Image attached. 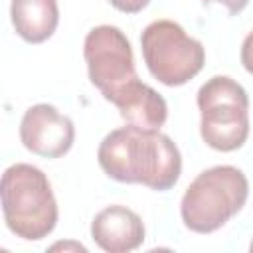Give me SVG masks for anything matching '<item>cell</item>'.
<instances>
[{
	"label": "cell",
	"mask_w": 253,
	"mask_h": 253,
	"mask_svg": "<svg viewBox=\"0 0 253 253\" xmlns=\"http://www.w3.org/2000/svg\"><path fill=\"white\" fill-rule=\"evenodd\" d=\"M93 241L107 253H128L142 245L144 223L125 206H109L91 221Z\"/></svg>",
	"instance_id": "8"
},
{
	"label": "cell",
	"mask_w": 253,
	"mask_h": 253,
	"mask_svg": "<svg viewBox=\"0 0 253 253\" xmlns=\"http://www.w3.org/2000/svg\"><path fill=\"white\" fill-rule=\"evenodd\" d=\"M200 109V134L204 142L221 152L243 146L249 134V99L245 89L227 75L208 79L196 97Z\"/></svg>",
	"instance_id": "4"
},
{
	"label": "cell",
	"mask_w": 253,
	"mask_h": 253,
	"mask_svg": "<svg viewBox=\"0 0 253 253\" xmlns=\"http://www.w3.org/2000/svg\"><path fill=\"white\" fill-rule=\"evenodd\" d=\"M249 196V182L235 166H213L200 172L186 188L180 215L188 229L211 233L241 211Z\"/></svg>",
	"instance_id": "3"
},
{
	"label": "cell",
	"mask_w": 253,
	"mask_h": 253,
	"mask_svg": "<svg viewBox=\"0 0 253 253\" xmlns=\"http://www.w3.org/2000/svg\"><path fill=\"white\" fill-rule=\"evenodd\" d=\"M10 18L16 34L28 43H42L59 24L57 0H12Z\"/></svg>",
	"instance_id": "10"
},
{
	"label": "cell",
	"mask_w": 253,
	"mask_h": 253,
	"mask_svg": "<svg viewBox=\"0 0 253 253\" xmlns=\"http://www.w3.org/2000/svg\"><path fill=\"white\" fill-rule=\"evenodd\" d=\"M22 144L43 158H59L69 152L75 140V126L69 117L53 105L38 103L30 107L20 123Z\"/></svg>",
	"instance_id": "7"
},
{
	"label": "cell",
	"mask_w": 253,
	"mask_h": 253,
	"mask_svg": "<svg viewBox=\"0 0 253 253\" xmlns=\"http://www.w3.org/2000/svg\"><path fill=\"white\" fill-rule=\"evenodd\" d=\"M140 47L152 77L168 87L188 83L206 63L202 42L190 38L184 28L172 20L150 22L140 36Z\"/></svg>",
	"instance_id": "5"
},
{
	"label": "cell",
	"mask_w": 253,
	"mask_h": 253,
	"mask_svg": "<svg viewBox=\"0 0 253 253\" xmlns=\"http://www.w3.org/2000/svg\"><path fill=\"white\" fill-rule=\"evenodd\" d=\"M83 57L91 83L111 101L121 89L136 79L130 42L117 26H97L83 42Z\"/></svg>",
	"instance_id": "6"
},
{
	"label": "cell",
	"mask_w": 253,
	"mask_h": 253,
	"mask_svg": "<svg viewBox=\"0 0 253 253\" xmlns=\"http://www.w3.org/2000/svg\"><path fill=\"white\" fill-rule=\"evenodd\" d=\"M202 2L204 4H221L227 8L229 14H239L249 4V0H202Z\"/></svg>",
	"instance_id": "12"
},
{
	"label": "cell",
	"mask_w": 253,
	"mask_h": 253,
	"mask_svg": "<svg viewBox=\"0 0 253 253\" xmlns=\"http://www.w3.org/2000/svg\"><path fill=\"white\" fill-rule=\"evenodd\" d=\"M97 160L109 178L156 192L170 190L182 172L180 150L168 134L132 125L111 130L99 144Z\"/></svg>",
	"instance_id": "1"
},
{
	"label": "cell",
	"mask_w": 253,
	"mask_h": 253,
	"mask_svg": "<svg viewBox=\"0 0 253 253\" xmlns=\"http://www.w3.org/2000/svg\"><path fill=\"white\" fill-rule=\"evenodd\" d=\"M109 2H111V6H115L117 10H121L125 14H136L142 8H146L150 0H109Z\"/></svg>",
	"instance_id": "11"
},
{
	"label": "cell",
	"mask_w": 253,
	"mask_h": 253,
	"mask_svg": "<svg viewBox=\"0 0 253 253\" xmlns=\"http://www.w3.org/2000/svg\"><path fill=\"white\" fill-rule=\"evenodd\" d=\"M111 103L119 109L126 125L138 128L160 130V126L168 119V105L164 97L150 85L142 83L138 77L130 81L125 89H121L111 99Z\"/></svg>",
	"instance_id": "9"
},
{
	"label": "cell",
	"mask_w": 253,
	"mask_h": 253,
	"mask_svg": "<svg viewBox=\"0 0 253 253\" xmlns=\"http://www.w3.org/2000/svg\"><path fill=\"white\" fill-rule=\"evenodd\" d=\"M0 204L8 229L26 241L47 237L57 223V202L47 176L32 164L18 162L0 176Z\"/></svg>",
	"instance_id": "2"
}]
</instances>
